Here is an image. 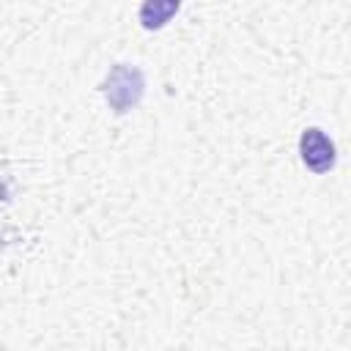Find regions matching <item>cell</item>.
Instances as JSON below:
<instances>
[{
  "instance_id": "3957f363",
  "label": "cell",
  "mask_w": 351,
  "mask_h": 351,
  "mask_svg": "<svg viewBox=\"0 0 351 351\" xmlns=\"http://www.w3.org/2000/svg\"><path fill=\"white\" fill-rule=\"evenodd\" d=\"M181 8V0H143L140 5V25L145 30H159L165 27L173 14Z\"/></svg>"
},
{
  "instance_id": "6da1fadb",
  "label": "cell",
  "mask_w": 351,
  "mask_h": 351,
  "mask_svg": "<svg viewBox=\"0 0 351 351\" xmlns=\"http://www.w3.org/2000/svg\"><path fill=\"white\" fill-rule=\"evenodd\" d=\"M143 93H145V77L137 66L118 63V66L110 69V74L104 80V99L118 115L137 107Z\"/></svg>"
},
{
  "instance_id": "7a4b0ae2",
  "label": "cell",
  "mask_w": 351,
  "mask_h": 351,
  "mask_svg": "<svg viewBox=\"0 0 351 351\" xmlns=\"http://www.w3.org/2000/svg\"><path fill=\"white\" fill-rule=\"evenodd\" d=\"M299 154H302V162L307 165V170H313L318 176L329 173L335 167V159H337L335 143L318 126H310V129L302 132V137H299Z\"/></svg>"
}]
</instances>
